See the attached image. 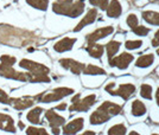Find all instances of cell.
<instances>
[{
	"mask_svg": "<svg viewBox=\"0 0 159 135\" xmlns=\"http://www.w3.org/2000/svg\"><path fill=\"white\" fill-rule=\"evenodd\" d=\"M154 62V54H147L140 56L139 58L135 62V67L138 68H148L151 67Z\"/></svg>",
	"mask_w": 159,
	"mask_h": 135,
	"instance_id": "ffe728a7",
	"label": "cell"
},
{
	"mask_svg": "<svg viewBox=\"0 0 159 135\" xmlns=\"http://www.w3.org/2000/svg\"><path fill=\"white\" fill-rule=\"evenodd\" d=\"M96 18H98V10H96V8H90L86 13V15L81 19V21L76 25V27L74 28V32H79L83 27L93 24L94 21L96 20Z\"/></svg>",
	"mask_w": 159,
	"mask_h": 135,
	"instance_id": "5bb4252c",
	"label": "cell"
},
{
	"mask_svg": "<svg viewBox=\"0 0 159 135\" xmlns=\"http://www.w3.org/2000/svg\"><path fill=\"white\" fill-rule=\"evenodd\" d=\"M71 94H74V89L61 87V88L53 89V90L49 91V93H45V94H40L39 96H36L34 98L38 100L39 102H43V103H50V102L60 101V100H62V98H64V97Z\"/></svg>",
	"mask_w": 159,
	"mask_h": 135,
	"instance_id": "277c9868",
	"label": "cell"
},
{
	"mask_svg": "<svg viewBox=\"0 0 159 135\" xmlns=\"http://www.w3.org/2000/svg\"><path fill=\"white\" fill-rule=\"evenodd\" d=\"M0 129L8 133H16L14 121L10 115L0 113Z\"/></svg>",
	"mask_w": 159,
	"mask_h": 135,
	"instance_id": "e0dca14e",
	"label": "cell"
},
{
	"mask_svg": "<svg viewBox=\"0 0 159 135\" xmlns=\"http://www.w3.org/2000/svg\"><path fill=\"white\" fill-rule=\"evenodd\" d=\"M114 32V27L113 26H103L96 28L95 31H93L92 33L87 34L86 39L87 43H96L99 39H102L105 37H108L109 34H112Z\"/></svg>",
	"mask_w": 159,
	"mask_h": 135,
	"instance_id": "30bf717a",
	"label": "cell"
},
{
	"mask_svg": "<svg viewBox=\"0 0 159 135\" xmlns=\"http://www.w3.org/2000/svg\"><path fill=\"white\" fill-rule=\"evenodd\" d=\"M107 15L109 18H118L122 13V6L119 0H112L107 6Z\"/></svg>",
	"mask_w": 159,
	"mask_h": 135,
	"instance_id": "d6986e66",
	"label": "cell"
},
{
	"mask_svg": "<svg viewBox=\"0 0 159 135\" xmlns=\"http://www.w3.org/2000/svg\"><path fill=\"white\" fill-rule=\"evenodd\" d=\"M80 97H81L80 94H76L73 97V100H71L73 104L69 107L70 111H87L90 107H93L94 103L96 102V95L95 94L88 95L82 100H80Z\"/></svg>",
	"mask_w": 159,
	"mask_h": 135,
	"instance_id": "8992f818",
	"label": "cell"
},
{
	"mask_svg": "<svg viewBox=\"0 0 159 135\" xmlns=\"http://www.w3.org/2000/svg\"><path fill=\"white\" fill-rule=\"evenodd\" d=\"M86 51L89 54L90 57L100 59L101 56L105 52V46L101 44H96V43H87Z\"/></svg>",
	"mask_w": 159,
	"mask_h": 135,
	"instance_id": "ac0fdd59",
	"label": "cell"
},
{
	"mask_svg": "<svg viewBox=\"0 0 159 135\" xmlns=\"http://www.w3.org/2000/svg\"><path fill=\"white\" fill-rule=\"evenodd\" d=\"M56 109H57V110H64V109H66V103H62L60 106H57Z\"/></svg>",
	"mask_w": 159,
	"mask_h": 135,
	"instance_id": "8d00e7d4",
	"label": "cell"
},
{
	"mask_svg": "<svg viewBox=\"0 0 159 135\" xmlns=\"http://www.w3.org/2000/svg\"><path fill=\"white\" fill-rule=\"evenodd\" d=\"M122 107L118 104V103H114V102L106 101L103 102L99 108L96 109L95 111L92 113L90 115V124L93 126H98V124H102L107 122L112 116H115L121 113Z\"/></svg>",
	"mask_w": 159,
	"mask_h": 135,
	"instance_id": "7a4b0ae2",
	"label": "cell"
},
{
	"mask_svg": "<svg viewBox=\"0 0 159 135\" xmlns=\"http://www.w3.org/2000/svg\"><path fill=\"white\" fill-rule=\"evenodd\" d=\"M134 61V56L128 52H122L116 57H113L109 62V65L113 68H118L120 70H125L128 68V65Z\"/></svg>",
	"mask_w": 159,
	"mask_h": 135,
	"instance_id": "9c48e42d",
	"label": "cell"
},
{
	"mask_svg": "<svg viewBox=\"0 0 159 135\" xmlns=\"http://www.w3.org/2000/svg\"><path fill=\"white\" fill-rule=\"evenodd\" d=\"M26 135H50L44 128L38 127H29L26 129Z\"/></svg>",
	"mask_w": 159,
	"mask_h": 135,
	"instance_id": "f546056e",
	"label": "cell"
},
{
	"mask_svg": "<svg viewBox=\"0 0 159 135\" xmlns=\"http://www.w3.org/2000/svg\"><path fill=\"white\" fill-rule=\"evenodd\" d=\"M84 126V119L83 117H77L74 119L73 121L66 123L63 127V134L64 135H75L77 134L80 130H82Z\"/></svg>",
	"mask_w": 159,
	"mask_h": 135,
	"instance_id": "7c38bea8",
	"label": "cell"
},
{
	"mask_svg": "<svg viewBox=\"0 0 159 135\" xmlns=\"http://www.w3.org/2000/svg\"><path fill=\"white\" fill-rule=\"evenodd\" d=\"M52 129V134L53 135H58L60 134V128H51Z\"/></svg>",
	"mask_w": 159,
	"mask_h": 135,
	"instance_id": "f35d334b",
	"label": "cell"
},
{
	"mask_svg": "<svg viewBox=\"0 0 159 135\" xmlns=\"http://www.w3.org/2000/svg\"><path fill=\"white\" fill-rule=\"evenodd\" d=\"M146 114V107L145 104L140 100H134L132 102V115L133 116H137V117H140L143 115Z\"/></svg>",
	"mask_w": 159,
	"mask_h": 135,
	"instance_id": "603a6c76",
	"label": "cell"
},
{
	"mask_svg": "<svg viewBox=\"0 0 159 135\" xmlns=\"http://www.w3.org/2000/svg\"><path fill=\"white\" fill-rule=\"evenodd\" d=\"M84 0H76L73 2H60L55 1L52 4V12L69 18H77L84 12Z\"/></svg>",
	"mask_w": 159,
	"mask_h": 135,
	"instance_id": "3957f363",
	"label": "cell"
},
{
	"mask_svg": "<svg viewBox=\"0 0 159 135\" xmlns=\"http://www.w3.org/2000/svg\"><path fill=\"white\" fill-rule=\"evenodd\" d=\"M60 65L63 69H66V70H70L75 75H80L83 71V68H84V64L75 61V59H71V58H62V59H60Z\"/></svg>",
	"mask_w": 159,
	"mask_h": 135,
	"instance_id": "8fae6325",
	"label": "cell"
},
{
	"mask_svg": "<svg viewBox=\"0 0 159 135\" xmlns=\"http://www.w3.org/2000/svg\"><path fill=\"white\" fill-rule=\"evenodd\" d=\"M140 96L145 100H152V87L150 84H141Z\"/></svg>",
	"mask_w": 159,
	"mask_h": 135,
	"instance_id": "83f0119b",
	"label": "cell"
},
{
	"mask_svg": "<svg viewBox=\"0 0 159 135\" xmlns=\"http://www.w3.org/2000/svg\"><path fill=\"white\" fill-rule=\"evenodd\" d=\"M16 62H17V58L13 57V56L2 54V56L0 57V63H2V64H5V65H11V67H13L14 64H16Z\"/></svg>",
	"mask_w": 159,
	"mask_h": 135,
	"instance_id": "4dcf8cb0",
	"label": "cell"
},
{
	"mask_svg": "<svg viewBox=\"0 0 159 135\" xmlns=\"http://www.w3.org/2000/svg\"><path fill=\"white\" fill-rule=\"evenodd\" d=\"M25 1L27 5L39 11H47L49 7V0H25Z\"/></svg>",
	"mask_w": 159,
	"mask_h": 135,
	"instance_id": "484cf974",
	"label": "cell"
},
{
	"mask_svg": "<svg viewBox=\"0 0 159 135\" xmlns=\"http://www.w3.org/2000/svg\"><path fill=\"white\" fill-rule=\"evenodd\" d=\"M120 45L121 43L118 41H111L109 43H107L106 45V51H107V57L108 61H111L113 57L115 56V54L120 50Z\"/></svg>",
	"mask_w": 159,
	"mask_h": 135,
	"instance_id": "cb8c5ba5",
	"label": "cell"
},
{
	"mask_svg": "<svg viewBox=\"0 0 159 135\" xmlns=\"http://www.w3.org/2000/svg\"><path fill=\"white\" fill-rule=\"evenodd\" d=\"M157 54H158V56H159V47H158V49H157Z\"/></svg>",
	"mask_w": 159,
	"mask_h": 135,
	"instance_id": "ee69618b",
	"label": "cell"
},
{
	"mask_svg": "<svg viewBox=\"0 0 159 135\" xmlns=\"http://www.w3.org/2000/svg\"><path fill=\"white\" fill-rule=\"evenodd\" d=\"M19 67L23 69H26L27 71L32 75H49V72H50V69L47 65L33 62L31 59H26V58H24L19 62Z\"/></svg>",
	"mask_w": 159,
	"mask_h": 135,
	"instance_id": "ba28073f",
	"label": "cell"
},
{
	"mask_svg": "<svg viewBox=\"0 0 159 135\" xmlns=\"http://www.w3.org/2000/svg\"><path fill=\"white\" fill-rule=\"evenodd\" d=\"M77 39L76 38H70V37H64L62 38L61 41H58L57 43H55L53 45V50L56 52H66V51H70L74 47V45L76 44Z\"/></svg>",
	"mask_w": 159,
	"mask_h": 135,
	"instance_id": "9a60e30c",
	"label": "cell"
},
{
	"mask_svg": "<svg viewBox=\"0 0 159 135\" xmlns=\"http://www.w3.org/2000/svg\"><path fill=\"white\" fill-rule=\"evenodd\" d=\"M141 45H143V41H140V39H138V41H127L125 43V46H126L127 50H137V49L141 47Z\"/></svg>",
	"mask_w": 159,
	"mask_h": 135,
	"instance_id": "1f68e13d",
	"label": "cell"
},
{
	"mask_svg": "<svg viewBox=\"0 0 159 135\" xmlns=\"http://www.w3.org/2000/svg\"><path fill=\"white\" fill-rule=\"evenodd\" d=\"M126 23L127 25L131 27V28H133V27H135L137 25H138V23H139V20H138V17L135 15V14H128L126 18Z\"/></svg>",
	"mask_w": 159,
	"mask_h": 135,
	"instance_id": "836d02e7",
	"label": "cell"
},
{
	"mask_svg": "<svg viewBox=\"0 0 159 135\" xmlns=\"http://www.w3.org/2000/svg\"><path fill=\"white\" fill-rule=\"evenodd\" d=\"M82 135H96V133L93 132V130H87V132H84Z\"/></svg>",
	"mask_w": 159,
	"mask_h": 135,
	"instance_id": "74e56055",
	"label": "cell"
},
{
	"mask_svg": "<svg viewBox=\"0 0 159 135\" xmlns=\"http://www.w3.org/2000/svg\"><path fill=\"white\" fill-rule=\"evenodd\" d=\"M115 87V83H108L106 87H105V90L109 95H113V96H120L121 98H124L125 101H127L131 96H132L134 93H135V85L132 84V83H125V84H120L116 89H114Z\"/></svg>",
	"mask_w": 159,
	"mask_h": 135,
	"instance_id": "5b68a950",
	"label": "cell"
},
{
	"mask_svg": "<svg viewBox=\"0 0 159 135\" xmlns=\"http://www.w3.org/2000/svg\"><path fill=\"white\" fill-rule=\"evenodd\" d=\"M151 44H152L153 47L156 46H159V30L154 33V37L152 38V41H151Z\"/></svg>",
	"mask_w": 159,
	"mask_h": 135,
	"instance_id": "d590c367",
	"label": "cell"
},
{
	"mask_svg": "<svg viewBox=\"0 0 159 135\" xmlns=\"http://www.w3.org/2000/svg\"><path fill=\"white\" fill-rule=\"evenodd\" d=\"M7 104L12 106L17 110H24V109L32 107L33 104H34V102H33V98L29 97V96H24V97H20V98H11L10 97Z\"/></svg>",
	"mask_w": 159,
	"mask_h": 135,
	"instance_id": "4fadbf2b",
	"label": "cell"
},
{
	"mask_svg": "<svg viewBox=\"0 0 159 135\" xmlns=\"http://www.w3.org/2000/svg\"><path fill=\"white\" fill-rule=\"evenodd\" d=\"M45 117H47L48 122H49V126H50L51 128H60L61 126H63L64 122H66V119H64L63 116L58 115L57 113H55L53 109L47 110Z\"/></svg>",
	"mask_w": 159,
	"mask_h": 135,
	"instance_id": "2e32d148",
	"label": "cell"
},
{
	"mask_svg": "<svg viewBox=\"0 0 159 135\" xmlns=\"http://www.w3.org/2000/svg\"><path fill=\"white\" fill-rule=\"evenodd\" d=\"M128 135H140V134H139V133H137V132H131Z\"/></svg>",
	"mask_w": 159,
	"mask_h": 135,
	"instance_id": "7bdbcfd3",
	"label": "cell"
},
{
	"mask_svg": "<svg viewBox=\"0 0 159 135\" xmlns=\"http://www.w3.org/2000/svg\"><path fill=\"white\" fill-rule=\"evenodd\" d=\"M10 100V97H8V95L2 90V89H0V103H4V104H7V102Z\"/></svg>",
	"mask_w": 159,
	"mask_h": 135,
	"instance_id": "e575fe53",
	"label": "cell"
},
{
	"mask_svg": "<svg viewBox=\"0 0 159 135\" xmlns=\"http://www.w3.org/2000/svg\"><path fill=\"white\" fill-rule=\"evenodd\" d=\"M82 72H83L84 75H90V76L106 74V71H105L102 68L98 67V65H94V64H87V65H84Z\"/></svg>",
	"mask_w": 159,
	"mask_h": 135,
	"instance_id": "d4e9b609",
	"label": "cell"
},
{
	"mask_svg": "<svg viewBox=\"0 0 159 135\" xmlns=\"http://www.w3.org/2000/svg\"><path fill=\"white\" fill-rule=\"evenodd\" d=\"M127 128L125 124H114L108 129V135H126Z\"/></svg>",
	"mask_w": 159,
	"mask_h": 135,
	"instance_id": "4316f807",
	"label": "cell"
},
{
	"mask_svg": "<svg viewBox=\"0 0 159 135\" xmlns=\"http://www.w3.org/2000/svg\"><path fill=\"white\" fill-rule=\"evenodd\" d=\"M43 111V108L40 107H34L33 109H31L26 115V119L29 122H31L33 124H39L40 122V114Z\"/></svg>",
	"mask_w": 159,
	"mask_h": 135,
	"instance_id": "44dd1931",
	"label": "cell"
},
{
	"mask_svg": "<svg viewBox=\"0 0 159 135\" xmlns=\"http://www.w3.org/2000/svg\"><path fill=\"white\" fill-rule=\"evenodd\" d=\"M143 19L151 24V25H156L159 26V12H154V11H144L143 12Z\"/></svg>",
	"mask_w": 159,
	"mask_h": 135,
	"instance_id": "7402d4cb",
	"label": "cell"
},
{
	"mask_svg": "<svg viewBox=\"0 0 159 135\" xmlns=\"http://www.w3.org/2000/svg\"><path fill=\"white\" fill-rule=\"evenodd\" d=\"M37 41L34 34L30 31L20 30L6 24L0 25V43L13 45V46H25L27 44H33Z\"/></svg>",
	"mask_w": 159,
	"mask_h": 135,
	"instance_id": "6da1fadb",
	"label": "cell"
},
{
	"mask_svg": "<svg viewBox=\"0 0 159 135\" xmlns=\"http://www.w3.org/2000/svg\"><path fill=\"white\" fill-rule=\"evenodd\" d=\"M156 101H157V104L159 106V88L157 89V93H156Z\"/></svg>",
	"mask_w": 159,
	"mask_h": 135,
	"instance_id": "ab89813d",
	"label": "cell"
},
{
	"mask_svg": "<svg viewBox=\"0 0 159 135\" xmlns=\"http://www.w3.org/2000/svg\"><path fill=\"white\" fill-rule=\"evenodd\" d=\"M89 4L95 7H99L100 10H106L108 6V0H89Z\"/></svg>",
	"mask_w": 159,
	"mask_h": 135,
	"instance_id": "d6a6232c",
	"label": "cell"
},
{
	"mask_svg": "<svg viewBox=\"0 0 159 135\" xmlns=\"http://www.w3.org/2000/svg\"><path fill=\"white\" fill-rule=\"evenodd\" d=\"M152 135H158V134H152Z\"/></svg>",
	"mask_w": 159,
	"mask_h": 135,
	"instance_id": "f6af8a7d",
	"label": "cell"
},
{
	"mask_svg": "<svg viewBox=\"0 0 159 135\" xmlns=\"http://www.w3.org/2000/svg\"><path fill=\"white\" fill-rule=\"evenodd\" d=\"M0 76L10 78V80H16L20 82H29L30 81V72H19L17 70H14L11 65H5L2 63H0Z\"/></svg>",
	"mask_w": 159,
	"mask_h": 135,
	"instance_id": "52a82bcc",
	"label": "cell"
},
{
	"mask_svg": "<svg viewBox=\"0 0 159 135\" xmlns=\"http://www.w3.org/2000/svg\"><path fill=\"white\" fill-rule=\"evenodd\" d=\"M18 126H19L20 129H24V128H25V126H24V124H23L21 122H19V123H18Z\"/></svg>",
	"mask_w": 159,
	"mask_h": 135,
	"instance_id": "b9f144b4",
	"label": "cell"
},
{
	"mask_svg": "<svg viewBox=\"0 0 159 135\" xmlns=\"http://www.w3.org/2000/svg\"><path fill=\"white\" fill-rule=\"evenodd\" d=\"M133 33L137 34V36H140V37H144V36H147V34L150 33V28L146 26H143V25H137L135 27H133L132 28Z\"/></svg>",
	"mask_w": 159,
	"mask_h": 135,
	"instance_id": "f1b7e54d",
	"label": "cell"
},
{
	"mask_svg": "<svg viewBox=\"0 0 159 135\" xmlns=\"http://www.w3.org/2000/svg\"><path fill=\"white\" fill-rule=\"evenodd\" d=\"M57 1H60V2H73L74 0H57Z\"/></svg>",
	"mask_w": 159,
	"mask_h": 135,
	"instance_id": "60d3db41",
	"label": "cell"
}]
</instances>
